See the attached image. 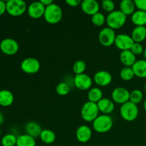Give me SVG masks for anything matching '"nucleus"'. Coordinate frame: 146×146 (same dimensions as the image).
<instances>
[{"label":"nucleus","mask_w":146,"mask_h":146,"mask_svg":"<svg viewBox=\"0 0 146 146\" xmlns=\"http://www.w3.org/2000/svg\"><path fill=\"white\" fill-rule=\"evenodd\" d=\"M81 7L85 14L90 16L99 12L100 9L99 4L96 0H84L81 1Z\"/></svg>","instance_id":"nucleus-15"},{"label":"nucleus","mask_w":146,"mask_h":146,"mask_svg":"<svg viewBox=\"0 0 146 146\" xmlns=\"http://www.w3.org/2000/svg\"><path fill=\"white\" fill-rule=\"evenodd\" d=\"M97 106L100 112L104 113V115H108L111 113L115 108V104L113 101L106 98H103L101 101H98L97 103Z\"/></svg>","instance_id":"nucleus-17"},{"label":"nucleus","mask_w":146,"mask_h":146,"mask_svg":"<svg viewBox=\"0 0 146 146\" xmlns=\"http://www.w3.org/2000/svg\"><path fill=\"white\" fill-rule=\"evenodd\" d=\"M131 51L133 54H135V56L137 55H141V54H143L144 52V48L143 46L141 43H136L134 42L133 45L132 46L131 48Z\"/></svg>","instance_id":"nucleus-35"},{"label":"nucleus","mask_w":146,"mask_h":146,"mask_svg":"<svg viewBox=\"0 0 146 146\" xmlns=\"http://www.w3.org/2000/svg\"><path fill=\"white\" fill-rule=\"evenodd\" d=\"M40 139L43 143L46 144H51L56 141L55 133L50 129H44L41 131V133L39 136Z\"/></svg>","instance_id":"nucleus-27"},{"label":"nucleus","mask_w":146,"mask_h":146,"mask_svg":"<svg viewBox=\"0 0 146 146\" xmlns=\"http://www.w3.org/2000/svg\"><path fill=\"white\" fill-rule=\"evenodd\" d=\"M1 129H0V137H1Z\"/></svg>","instance_id":"nucleus-44"},{"label":"nucleus","mask_w":146,"mask_h":146,"mask_svg":"<svg viewBox=\"0 0 146 146\" xmlns=\"http://www.w3.org/2000/svg\"><path fill=\"white\" fill-rule=\"evenodd\" d=\"M143 108L146 112V99L145 100V101H144V103H143Z\"/></svg>","instance_id":"nucleus-41"},{"label":"nucleus","mask_w":146,"mask_h":146,"mask_svg":"<svg viewBox=\"0 0 146 146\" xmlns=\"http://www.w3.org/2000/svg\"><path fill=\"white\" fill-rule=\"evenodd\" d=\"M112 100L114 103L123 105L130 100V92L128 89L123 87L114 88L111 94Z\"/></svg>","instance_id":"nucleus-10"},{"label":"nucleus","mask_w":146,"mask_h":146,"mask_svg":"<svg viewBox=\"0 0 146 146\" xmlns=\"http://www.w3.org/2000/svg\"><path fill=\"white\" fill-rule=\"evenodd\" d=\"M143 98V94L142 91L139 89H135L130 92V100L129 101L132 102L133 104L138 105Z\"/></svg>","instance_id":"nucleus-28"},{"label":"nucleus","mask_w":146,"mask_h":146,"mask_svg":"<svg viewBox=\"0 0 146 146\" xmlns=\"http://www.w3.org/2000/svg\"><path fill=\"white\" fill-rule=\"evenodd\" d=\"M103 98V92L101 88L98 87H94L91 88L88 91V101L97 104L98 101H101Z\"/></svg>","instance_id":"nucleus-26"},{"label":"nucleus","mask_w":146,"mask_h":146,"mask_svg":"<svg viewBox=\"0 0 146 146\" xmlns=\"http://www.w3.org/2000/svg\"><path fill=\"white\" fill-rule=\"evenodd\" d=\"M71 91L69 84H67L66 82H61L56 86V94L59 96H66L69 94Z\"/></svg>","instance_id":"nucleus-33"},{"label":"nucleus","mask_w":146,"mask_h":146,"mask_svg":"<svg viewBox=\"0 0 146 146\" xmlns=\"http://www.w3.org/2000/svg\"><path fill=\"white\" fill-rule=\"evenodd\" d=\"M120 11L125 16L132 15L135 11V5L134 1L123 0L120 3Z\"/></svg>","instance_id":"nucleus-23"},{"label":"nucleus","mask_w":146,"mask_h":146,"mask_svg":"<svg viewBox=\"0 0 146 146\" xmlns=\"http://www.w3.org/2000/svg\"><path fill=\"white\" fill-rule=\"evenodd\" d=\"M66 3L70 7H78V5H81V1H80V0H66Z\"/></svg>","instance_id":"nucleus-37"},{"label":"nucleus","mask_w":146,"mask_h":146,"mask_svg":"<svg viewBox=\"0 0 146 146\" xmlns=\"http://www.w3.org/2000/svg\"><path fill=\"white\" fill-rule=\"evenodd\" d=\"M7 11V4L5 1L0 0V16L4 14Z\"/></svg>","instance_id":"nucleus-38"},{"label":"nucleus","mask_w":146,"mask_h":146,"mask_svg":"<svg viewBox=\"0 0 146 146\" xmlns=\"http://www.w3.org/2000/svg\"><path fill=\"white\" fill-rule=\"evenodd\" d=\"M86 68V64L85 61H82V60L76 61L73 66V71L76 75L84 74Z\"/></svg>","instance_id":"nucleus-32"},{"label":"nucleus","mask_w":146,"mask_h":146,"mask_svg":"<svg viewBox=\"0 0 146 146\" xmlns=\"http://www.w3.org/2000/svg\"><path fill=\"white\" fill-rule=\"evenodd\" d=\"M131 21L135 27H145L146 25V12L136 10L131 15Z\"/></svg>","instance_id":"nucleus-21"},{"label":"nucleus","mask_w":146,"mask_h":146,"mask_svg":"<svg viewBox=\"0 0 146 146\" xmlns=\"http://www.w3.org/2000/svg\"><path fill=\"white\" fill-rule=\"evenodd\" d=\"M46 7L43 5L41 1H34L30 4L27 8V12L31 19H38L44 17Z\"/></svg>","instance_id":"nucleus-13"},{"label":"nucleus","mask_w":146,"mask_h":146,"mask_svg":"<svg viewBox=\"0 0 146 146\" xmlns=\"http://www.w3.org/2000/svg\"><path fill=\"white\" fill-rule=\"evenodd\" d=\"M134 3L138 10L146 12V0H135Z\"/></svg>","instance_id":"nucleus-36"},{"label":"nucleus","mask_w":146,"mask_h":146,"mask_svg":"<svg viewBox=\"0 0 146 146\" xmlns=\"http://www.w3.org/2000/svg\"><path fill=\"white\" fill-rule=\"evenodd\" d=\"M101 7L108 14L115 11V3L111 0H104L101 2Z\"/></svg>","instance_id":"nucleus-34"},{"label":"nucleus","mask_w":146,"mask_h":146,"mask_svg":"<svg viewBox=\"0 0 146 146\" xmlns=\"http://www.w3.org/2000/svg\"><path fill=\"white\" fill-rule=\"evenodd\" d=\"M3 122H4V115L0 112V125H1L3 123Z\"/></svg>","instance_id":"nucleus-40"},{"label":"nucleus","mask_w":146,"mask_h":146,"mask_svg":"<svg viewBox=\"0 0 146 146\" xmlns=\"http://www.w3.org/2000/svg\"><path fill=\"white\" fill-rule=\"evenodd\" d=\"M7 4V12L12 17H19L27 11V5L22 0H9Z\"/></svg>","instance_id":"nucleus-6"},{"label":"nucleus","mask_w":146,"mask_h":146,"mask_svg":"<svg viewBox=\"0 0 146 146\" xmlns=\"http://www.w3.org/2000/svg\"><path fill=\"white\" fill-rule=\"evenodd\" d=\"M113 125V121L109 115H98L93 122L94 131L99 133H106L111 131Z\"/></svg>","instance_id":"nucleus-2"},{"label":"nucleus","mask_w":146,"mask_h":146,"mask_svg":"<svg viewBox=\"0 0 146 146\" xmlns=\"http://www.w3.org/2000/svg\"><path fill=\"white\" fill-rule=\"evenodd\" d=\"M120 61L125 67H132L136 62V56L131 52V50L121 51L120 54Z\"/></svg>","instance_id":"nucleus-18"},{"label":"nucleus","mask_w":146,"mask_h":146,"mask_svg":"<svg viewBox=\"0 0 146 146\" xmlns=\"http://www.w3.org/2000/svg\"><path fill=\"white\" fill-rule=\"evenodd\" d=\"M41 4H43V5H44L46 7H48V6H49V5H51V4H53V1L52 0H41Z\"/></svg>","instance_id":"nucleus-39"},{"label":"nucleus","mask_w":146,"mask_h":146,"mask_svg":"<svg viewBox=\"0 0 146 146\" xmlns=\"http://www.w3.org/2000/svg\"><path fill=\"white\" fill-rule=\"evenodd\" d=\"M131 37L134 42L141 44L146 38V27H135L132 31Z\"/></svg>","instance_id":"nucleus-24"},{"label":"nucleus","mask_w":146,"mask_h":146,"mask_svg":"<svg viewBox=\"0 0 146 146\" xmlns=\"http://www.w3.org/2000/svg\"><path fill=\"white\" fill-rule=\"evenodd\" d=\"M14 97L12 93L9 90L0 91V106L3 107H8L14 103Z\"/></svg>","instance_id":"nucleus-22"},{"label":"nucleus","mask_w":146,"mask_h":146,"mask_svg":"<svg viewBox=\"0 0 146 146\" xmlns=\"http://www.w3.org/2000/svg\"><path fill=\"white\" fill-rule=\"evenodd\" d=\"M99 109L97 104L88 101L85 103L81 108V118L86 122H94V120L98 116Z\"/></svg>","instance_id":"nucleus-5"},{"label":"nucleus","mask_w":146,"mask_h":146,"mask_svg":"<svg viewBox=\"0 0 146 146\" xmlns=\"http://www.w3.org/2000/svg\"><path fill=\"white\" fill-rule=\"evenodd\" d=\"M134 41L131 36L125 34H121L119 35H117L115 43H114L115 46L118 49L121 50V51L131 50Z\"/></svg>","instance_id":"nucleus-12"},{"label":"nucleus","mask_w":146,"mask_h":146,"mask_svg":"<svg viewBox=\"0 0 146 146\" xmlns=\"http://www.w3.org/2000/svg\"><path fill=\"white\" fill-rule=\"evenodd\" d=\"M135 76L138 78H146V60L141 59L136 61L132 66Z\"/></svg>","instance_id":"nucleus-20"},{"label":"nucleus","mask_w":146,"mask_h":146,"mask_svg":"<svg viewBox=\"0 0 146 146\" xmlns=\"http://www.w3.org/2000/svg\"><path fill=\"white\" fill-rule=\"evenodd\" d=\"M115 38L116 35L115 31L109 27H106L101 29L98 34L100 44L105 47H109L114 44Z\"/></svg>","instance_id":"nucleus-7"},{"label":"nucleus","mask_w":146,"mask_h":146,"mask_svg":"<svg viewBox=\"0 0 146 146\" xmlns=\"http://www.w3.org/2000/svg\"><path fill=\"white\" fill-rule=\"evenodd\" d=\"M127 20V16L120 10H115L108 14L106 17V24L108 27L112 29H118L124 26Z\"/></svg>","instance_id":"nucleus-3"},{"label":"nucleus","mask_w":146,"mask_h":146,"mask_svg":"<svg viewBox=\"0 0 146 146\" xmlns=\"http://www.w3.org/2000/svg\"><path fill=\"white\" fill-rule=\"evenodd\" d=\"M19 48L18 42L11 38H6L0 43V49L4 54L8 56L17 54Z\"/></svg>","instance_id":"nucleus-9"},{"label":"nucleus","mask_w":146,"mask_h":146,"mask_svg":"<svg viewBox=\"0 0 146 146\" xmlns=\"http://www.w3.org/2000/svg\"><path fill=\"white\" fill-rule=\"evenodd\" d=\"M63 17L62 9L58 4L53 3L46 7L44 18L50 24H56L61 21Z\"/></svg>","instance_id":"nucleus-1"},{"label":"nucleus","mask_w":146,"mask_h":146,"mask_svg":"<svg viewBox=\"0 0 146 146\" xmlns=\"http://www.w3.org/2000/svg\"><path fill=\"white\" fill-rule=\"evenodd\" d=\"M120 114L121 118L128 122H132L136 120L139 114L138 105L133 104L131 101L125 103L120 108Z\"/></svg>","instance_id":"nucleus-4"},{"label":"nucleus","mask_w":146,"mask_h":146,"mask_svg":"<svg viewBox=\"0 0 146 146\" xmlns=\"http://www.w3.org/2000/svg\"><path fill=\"white\" fill-rule=\"evenodd\" d=\"M112 75L107 71H98L94 74V82L99 86H107L112 82Z\"/></svg>","instance_id":"nucleus-14"},{"label":"nucleus","mask_w":146,"mask_h":146,"mask_svg":"<svg viewBox=\"0 0 146 146\" xmlns=\"http://www.w3.org/2000/svg\"><path fill=\"white\" fill-rule=\"evenodd\" d=\"M74 84L78 89L81 91H86L91 89L93 80L88 74H78L76 75L74 77Z\"/></svg>","instance_id":"nucleus-11"},{"label":"nucleus","mask_w":146,"mask_h":146,"mask_svg":"<svg viewBox=\"0 0 146 146\" xmlns=\"http://www.w3.org/2000/svg\"><path fill=\"white\" fill-rule=\"evenodd\" d=\"M143 56L145 57V59L146 60V48L144 49V52H143Z\"/></svg>","instance_id":"nucleus-42"},{"label":"nucleus","mask_w":146,"mask_h":146,"mask_svg":"<svg viewBox=\"0 0 146 146\" xmlns=\"http://www.w3.org/2000/svg\"><path fill=\"white\" fill-rule=\"evenodd\" d=\"M120 76L121 79L125 81H129L132 80L135 76L132 67H124L123 68H122L120 72Z\"/></svg>","instance_id":"nucleus-30"},{"label":"nucleus","mask_w":146,"mask_h":146,"mask_svg":"<svg viewBox=\"0 0 146 146\" xmlns=\"http://www.w3.org/2000/svg\"><path fill=\"white\" fill-rule=\"evenodd\" d=\"M92 136V131L88 125H81L78 127L76 132V137L78 141L82 143L88 142Z\"/></svg>","instance_id":"nucleus-16"},{"label":"nucleus","mask_w":146,"mask_h":146,"mask_svg":"<svg viewBox=\"0 0 146 146\" xmlns=\"http://www.w3.org/2000/svg\"><path fill=\"white\" fill-rule=\"evenodd\" d=\"M40 67L39 61L33 57L25 58L21 63V69L27 74H36L40 70Z\"/></svg>","instance_id":"nucleus-8"},{"label":"nucleus","mask_w":146,"mask_h":146,"mask_svg":"<svg viewBox=\"0 0 146 146\" xmlns=\"http://www.w3.org/2000/svg\"><path fill=\"white\" fill-rule=\"evenodd\" d=\"M17 137L14 134L9 133L4 135L1 138V145L2 146H15L17 145Z\"/></svg>","instance_id":"nucleus-29"},{"label":"nucleus","mask_w":146,"mask_h":146,"mask_svg":"<svg viewBox=\"0 0 146 146\" xmlns=\"http://www.w3.org/2000/svg\"><path fill=\"white\" fill-rule=\"evenodd\" d=\"M36 145L35 138L27 134H23L17 137L16 146H36Z\"/></svg>","instance_id":"nucleus-25"},{"label":"nucleus","mask_w":146,"mask_h":146,"mask_svg":"<svg viewBox=\"0 0 146 146\" xmlns=\"http://www.w3.org/2000/svg\"><path fill=\"white\" fill-rule=\"evenodd\" d=\"M144 89H145V91L146 92V84H145V87H144Z\"/></svg>","instance_id":"nucleus-43"},{"label":"nucleus","mask_w":146,"mask_h":146,"mask_svg":"<svg viewBox=\"0 0 146 146\" xmlns=\"http://www.w3.org/2000/svg\"><path fill=\"white\" fill-rule=\"evenodd\" d=\"M25 131L27 133L26 134L36 138L40 136L43 129L38 123L31 121V122H29L28 123H27L25 126Z\"/></svg>","instance_id":"nucleus-19"},{"label":"nucleus","mask_w":146,"mask_h":146,"mask_svg":"<svg viewBox=\"0 0 146 146\" xmlns=\"http://www.w3.org/2000/svg\"><path fill=\"white\" fill-rule=\"evenodd\" d=\"M91 21L93 24L96 27H101L105 23H106V17L101 12L96 13L94 15L91 16Z\"/></svg>","instance_id":"nucleus-31"}]
</instances>
